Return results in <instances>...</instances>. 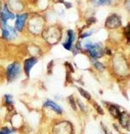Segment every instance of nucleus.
Wrapping results in <instances>:
<instances>
[{"label": "nucleus", "instance_id": "f257e3e1", "mask_svg": "<svg viewBox=\"0 0 130 134\" xmlns=\"http://www.w3.org/2000/svg\"><path fill=\"white\" fill-rule=\"evenodd\" d=\"M85 48L89 50V54L95 59L99 58L102 55V49L101 45L98 43H87Z\"/></svg>", "mask_w": 130, "mask_h": 134}, {"label": "nucleus", "instance_id": "f03ea898", "mask_svg": "<svg viewBox=\"0 0 130 134\" xmlns=\"http://www.w3.org/2000/svg\"><path fill=\"white\" fill-rule=\"evenodd\" d=\"M20 71H21V68H20V65L18 63H12L9 65V67L7 68L8 81H11L17 78V76L20 74Z\"/></svg>", "mask_w": 130, "mask_h": 134}, {"label": "nucleus", "instance_id": "7ed1b4c3", "mask_svg": "<svg viewBox=\"0 0 130 134\" xmlns=\"http://www.w3.org/2000/svg\"><path fill=\"white\" fill-rule=\"evenodd\" d=\"M17 36L16 30L12 27L8 26L7 24H3L2 28V37L4 39H10L13 38Z\"/></svg>", "mask_w": 130, "mask_h": 134}, {"label": "nucleus", "instance_id": "20e7f679", "mask_svg": "<svg viewBox=\"0 0 130 134\" xmlns=\"http://www.w3.org/2000/svg\"><path fill=\"white\" fill-rule=\"evenodd\" d=\"M121 18L117 15H112L107 19L106 21V26L108 28H117L121 26Z\"/></svg>", "mask_w": 130, "mask_h": 134}, {"label": "nucleus", "instance_id": "39448f33", "mask_svg": "<svg viewBox=\"0 0 130 134\" xmlns=\"http://www.w3.org/2000/svg\"><path fill=\"white\" fill-rule=\"evenodd\" d=\"M13 18H15V15L11 13V11L8 10L6 5H5V6L4 7V9L2 10V12H1L2 25L3 24H6L8 19H13Z\"/></svg>", "mask_w": 130, "mask_h": 134}, {"label": "nucleus", "instance_id": "423d86ee", "mask_svg": "<svg viewBox=\"0 0 130 134\" xmlns=\"http://www.w3.org/2000/svg\"><path fill=\"white\" fill-rule=\"evenodd\" d=\"M27 16H28L27 13L17 16L16 28H17V30L21 31L23 30V28H24V23H25V20H26V18H27Z\"/></svg>", "mask_w": 130, "mask_h": 134}, {"label": "nucleus", "instance_id": "0eeeda50", "mask_svg": "<svg viewBox=\"0 0 130 134\" xmlns=\"http://www.w3.org/2000/svg\"><path fill=\"white\" fill-rule=\"evenodd\" d=\"M37 62V58H30V59H27L26 61L24 62V71L26 73V75H30V69L32 68V67L34 66Z\"/></svg>", "mask_w": 130, "mask_h": 134}, {"label": "nucleus", "instance_id": "6e6552de", "mask_svg": "<svg viewBox=\"0 0 130 134\" xmlns=\"http://www.w3.org/2000/svg\"><path fill=\"white\" fill-rule=\"evenodd\" d=\"M74 40H75V34L73 32V30H69L68 31V40H67V42L63 43V47H64L66 49L69 50L71 48L72 44H73Z\"/></svg>", "mask_w": 130, "mask_h": 134}, {"label": "nucleus", "instance_id": "1a4fd4ad", "mask_svg": "<svg viewBox=\"0 0 130 134\" xmlns=\"http://www.w3.org/2000/svg\"><path fill=\"white\" fill-rule=\"evenodd\" d=\"M44 107H49V108H50V109L52 110H54L55 112L57 113L58 114H61L63 112V110H62V108H61L58 105H56L55 102L53 101H50V100H47L44 103Z\"/></svg>", "mask_w": 130, "mask_h": 134}, {"label": "nucleus", "instance_id": "9d476101", "mask_svg": "<svg viewBox=\"0 0 130 134\" xmlns=\"http://www.w3.org/2000/svg\"><path fill=\"white\" fill-rule=\"evenodd\" d=\"M120 122L123 127H129V115L128 113H122L120 114Z\"/></svg>", "mask_w": 130, "mask_h": 134}, {"label": "nucleus", "instance_id": "9b49d317", "mask_svg": "<svg viewBox=\"0 0 130 134\" xmlns=\"http://www.w3.org/2000/svg\"><path fill=\"white\" fill-rule=\"evenodd\" d=\"M109 112H110L111 114L114 117H115V118H116V117H119L121 114L118 107H115V105H111L110 107H109Z\"/></svg>", "mask_w": 130, "mask_h": 134}, {"label": "nucleus", "instance_id": "f8f14e48", "mask_svg": "<svg viewBox=\"0 0 130 134\" xmlns=\"http://www.w3.org/2000/svg\"><path fill=\"white\" fill-rule=\"evenodd\" d=\"M91 2L95 5H104L108 4L110 0H91Z\"/></svg>", "mask_w": 130, "mask_h": 134}, {"label": "nucleus", "instance_id": "ddd939ff", "mask_svg": "<svg viewBox=\"0 0 130 134\" xmlns=\"http://www.w3.org/2000/svg\"><path fill=\"white\" fill-rule=\"evenodd\" d=\"M78 90H79V92H80V93L82 94L84 98H86L87 99H91V96H90V94L87 92V91H85L84 89H82V88H81V87H78Z\"/></svg>", "mask_w": 130, "mask_h": 134}, {"label": "nucleus", "instance_id": "4468645a", "mask_svg": "<svg viewBox=\"0 0 130 134\" xmlns=\"http://www.w3.org/2000/svg\"><path fill=\"white\" fill-rule=\"evenodd\" d=\"M94 105H95V109H96V111H97V113L102 115V114H103V110L102 109V107H101L99 105H97L96 103H94Z\"/></svg>", "mask_w": 130, "mask_h": 134}, {"label": "nucleus", "instance_id": "2eb2a0df", "mask_svg": "<svg viewBox=\"0 0 130 134\" xmlns=\"http://www.w3.org/2000/svg\"><path fill=\"white\" fill-rule=\"evenodd\" d=\"M11 132V131L9 129V128L4 127V128H3L1 131H0V134H9Z\"/></svg>", "mask_w": 130, "mask_h": 134}, {"label": "nucleus", "instance_id": "dca6fc26", "mask_svg": "<svg viewBox=\"0 0 130 134\" xmlns=\"http://www.w3.org/2000/svg\"><path fill=\"white\" fill-rule=\"evenodd\" d=\"M95 68H97V69H99V70H102L104 68V66L102 63H100V62H95Z\"/></svg>", "mask_w": 130, "mask_h": 134}, {"label": "nucleus", "instance_id": "f3484780", "mask_svg": "<svg viewBox=\"0 0 130 134\" xmlns=\"http://www.w3.org/2000/svg\"><path fill=\"white\" fill-rule=\"evenodd\" d=\"M69 102H70V105H72L73 109L74 110H76V104H75V101H74V99H73V98H72V97H70V98H69Z\"/></svg>", "mask_w": 130, "mask_h": 134}, {"label": "nucleus", "instance_id": "a211bd4d", "mask_svg": "<svg viewBox=\"0 0 130 134\" xmlns=\"http://www.w3.org/2000/svg\"><path fill=\"white\" fill-rule=\"evenodd\" d=\"M5 99H6V101L9 104H12V100H11V95H5Z\"/></svg>", "mask_w": 130, "mask_h": 134}, {"label": "nucleus", "instance_id": "6ab92c4d", "mask_svg": "<svg viewBox=\"0 0 130 134\" xmlns=\"http://www.w3.org/2000/svg\"><path fill=\"white\" fill-rule=\"evenodd\" d=\"M78 104L80 105V108H81V109H82V111H85V109H84V105H83V104L82 103V102L78 100Z\"/></svg>", "mask_w": 130, "mask_h": 134}, {"label": "nucleus", "instance_id": "aec40b11", "mask_svg": "<svg viewBox=\"0 0 130 134\" xmlns=\"http://www.w3.org/2000/svg\"><path fill=\"white\" fill-rule=\"evenodd\" d=\"M91 34H92L91 32H89V33H86V34H83V35L82 36V38H85V37H87V36H90Z\"/></svg>", "mask_w": 130, "mask_h": 134}]
</instances>
